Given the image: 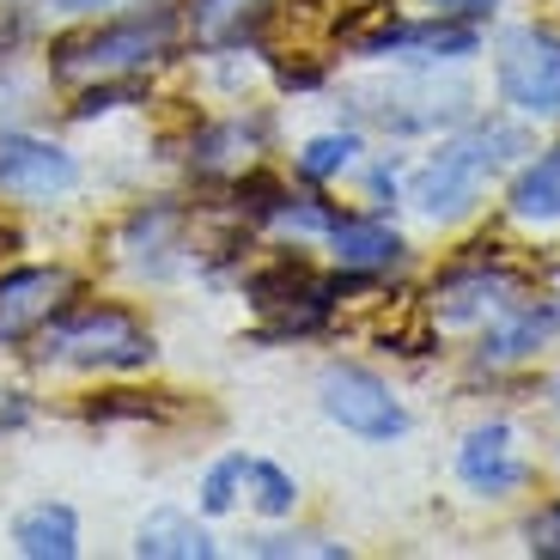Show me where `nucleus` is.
<instances>
[{
    "instance_id": "nucleus-25",
    "label": "nucleus",
    "mask_w": 560,
    "mask_h": 560,
    "mask_svg": "<svg viewBox=\"0 0 560 560\" xmlns=\"http://www.w3.org/2000/svg\"><path fill=\"white\" fill-rule=\"evenodd\" d=\"M49 7H61V13H98V7H110V0H49Z\"/></svg>"
},
{
    "instance_id": "nucleus-22",
    "label": "nucleus",
    "mask_w": 560,
    "mask_h": 560,
    "mask_svg": "<svg viewBox=\"0 0 560 560\" xmlns=\"http://www.w3.org/2000/svg\"><path fill=\"white\" fill-rule=\"evenodd\" d=\"M530 555H560V500L530 518Z\"/></svg>"
},
{
    "instance_id": "nucleus-5",
    "label": "nucleus",
    "mask_w": 560,
    "mask_h": 560,
    "mask_svg": "<svg viewBox=\"0 0 560 560\" xmlns=\"http://www.w3.org/2000/svg\"><path fill=\"white\" fill-rule=\"evenodd\" d=\"M317 402L341 433L372 439V445H390V439L408 433L402 396H396L378 372H365V365H329V372L317 378Z\"/></svg>"
},
{
    "instance_id": "nucleus-16",
    "label": "nucleus",
    "mask_w": 560,
    "mask_h": 560,
    "mask_svg": "<svg viewBox=\"0 0 560 560\" xmlns=\"http://www.w3.org/2000/svg\"><path fill=\"white\" fill-rule=\"evenodd\" d=\"M135 548L147 560H208L213 555V536H208V524H196V512H183V505H159V512L140 518Z\"/></svg>"
},
{
    "instance_id": "nucleus-18",
    "label": "nucleus",
    "mask_w": 560,
    "mask_h": 560,
    "mask_svg": "<svg viewBox=\"0 0 560 560\" xmlns=\"http://www.w3.org/2000/svg\"><path fill=\"white\" fill-rule=\"evenodd\" d=\"M244 481H250V457H244V451L213 457L208 469H201V512H208V518H225V512L238 505Z\"/></svg>"
},
{
    "instance_id": "nucleus-4",
    "label": "nucleus",
    "mask_w": 560,
    "mask_h": 560,
    "mask_svg": "<svg viewBox=\"0 0 560 560\" xmlns=\"http://www.w3.org/2000/svg\"><path fill=\"white\" fill-rule=\"evenodd\" d=\"M493 73H500V98L518 116H536V122L560 116V37L555 31H542V25L505 31Z\"/></svg>"
},
{
    "instance_id": "nucleus-21",
    "label": "nucleus",
    "mask_w": 560,
    "mask_h": 560,
    "mask_svg": "<svg viewBox=\"0 0 560 560\" xmlns=\"http://www.w3.org/2000/svg\"><path fill=\"white\" fill-rule=\"evenodd\" d=\"M250 555L262 560H280V555H317V560H341L348 542H323V536H256Z\"/></svg>"
},
{
    "instance_id": "nucleus-2",
    "label": "nucleus",
    "mask_w": 560,
    "mask_h": 560,
    "mask_svg": "<svg viewBox=\"0 0 560 560\" xmlns=\"http://www.w3.org/2000/svg\"><path fill=\"white\" fill-rule=\"evenodd\" d=\"M530 135L512 122H488V128H469V135H451L427 165L408 177V201H415L427 220H463L476 208V196L488 189V177L505 165L512 153H524Z\"/></svg>"
},
{
    "instance_id": "nucleus-3",
    "label": "nucleus",
    "mask_w": 560,
    "mask_h": 560,
    "mask_svg": "<svg viewBox=\"0 0 560 560\" xmlns=\"http://www.w3.org/2000/svg\"><path fill=\"white\" fill-rule=\"evenodd\" d=\"M37 353L49 365H73V372H140V365H153L159 341L128 305L85 299V305H68L61 317L43 323Z\"/></svg>"
},
{
    "instance_id": "nucleus-24",
    "label": "nucleus",
    "mask_w": 560,
    "mask_h": 560,
    "mask_svg": "<svg viewBox=\"0 0 560 560\" xmlns=\"http://www.w3.org/2000/svg\"><path fill=\"white\" fill-rule=\"evenodd\" d=\"M19 420H25V396L0 384V433H7V427H19Z\"/></svg>"
},
{
    "instance_id": "nucleus-13",
    "label": "nucleus",
    "mask_w": 560,
    "mask_h": 560,
    "mask_svg": "<svg viewBox=\"0 0 560 560\" xmlns=\"http://www.w3.org/2000/svg\"><path fill=\"white\" fill-rule=\"evenodd\" d=\"M323 238H329L336 262L353 268V275H384V268H396L408 256L402 232H396V225H384V220H365V213H336Z\"/></svg>"
},
{
    "instance_id": "nucleus-23",
    "label": "nucleus",
    "mask_w": 560,
    "mask_h": 560,
    "mask_svg": "<svg viewBox=\"0 0 560 560\" xmlns=\"http://www.w3.org/2000/svg\"><path fill=\"white\" fill-rule=\"evenodd\" d=\"M439 19H481L488 7H500V0H427Z\"/></svg>"
},
{
    "instance_id": "nucleus-11",
    "label": "nucleus",
    "mask_w": 560,
    "mask_h": 560,
    "mask_svg": "<svg viewBox=\"0 0 560 560\" xmlns=\"http://www.w3.org/2000/svg\"><path fill=\"white\" fill-rule=\"evenodd\" d=\"M262 135H268L262 116H225V122L196 128V140H189V171L213 177V183L244 177L256 165V153H262Z\"/></svg>"
},
{
    "instance_id": "nucleus-20",
    "label": "nucleus",
    "mask_w": 560,
    "mask_h": 560,
    "mask_svg": "<svg viewBox=\"0 0 560 560\" xmlns=\"http://www.w3.org/2000/svg\"><path fill=\"white\" fill-rule=\"evenodd\" d=\"M250 505L262 512V518H293V505H299V481L280 469V463H268V457H250Z\"/></svg>"
},
{
    "instance_id": "nucleus-19",
    "label": "nucleus",
    "mask_w": 560,
    "mask_h": 560,
    "mask_svg": "<svg viewBox=\"0 0 560 560\" xmlns=\"http://www.w3.org/2000/svg\"><path fill=\"white\" fill-rule=\"evenodd\" d=\"M353 153H360V135H353V128L317 135V140H305V153H299V177L305 183H336L341 171L353 165Z\"/></svg>"
},
{
    "instance_id": "nucleus-6",
    "label": "nucleus",
    "mask_w": 560,
    "mask_h": 560,
    "mask_svg": "<svg viewBox=\"0 0 560 560\" xmlns=\"http://www.w3.org/2000/svg\"><path fill=\"white\" fill-rule=\"evenodd\" d=\"M80 280L68 262H25L0 275V348H19V341H37V329L49 317L73 305Z\"/></svg>"
},
{
    "instance_id": "nucleus-26",
    "label": "nucleus",
    "mask_w": 560,
    "mask_h": 560,
    "mask_svg": "<svg viewBox=\"0 0 560 560\" xmlns=\"http://www.w3.org/2000/svg\"><path fill=\"white\" fill-rule=\"evenodd\" d=\"M548 390H555V402H560V378H555V384H548Z\"/></svg>"
},
{
    "instance_id": "nucleus-7",
    "label": "nucleus",
    "mask_w": 560,
    "mask_h": 560,
    "mask_svg": "<svg viewBox=\"0 0 560 560\" xmlns=\"http://www.w3.org/2000/svg\"><path fill=\"white\" fill-rule=\"evenodd\" d=\"M80 183V159L56 140L0 128V196L13 201H56Z\"/></svg>"
},
{
    "instance_id": "nucleus-10",
    "label": "nucleus",
    "mask_w": 560,
    "mask_h": 560,
    "mask_svg": "<svg viewBox=\"0 0 560 560\" xmlns=\"http://www.w3.org/2000/svg\"><path fill=\"white\" fill-rule=\"evenodd\" d=\"M457 476L463 488L488 493V500H500V493H518L524 488V457H518V433L505 427V420H488V427H476V433L463 439L457 451Z\"/></svg>"
},
{
    "instance_id": "nucleus-12",
    "label": "nucleus",
    "mask_w": 560,
    "mask_h": 560,
    "mask_svg": "<svg viewBox=\"0 0 560 560\" xmlns=\"http://www.w3.org/2000/svg\"><path fill=\"white\" fill-rule=\"evenodd\" d=\"M505 299H512V275L488 262H463L451 275L433 280V317L439 323H481V317H500Z\"/></svg>"
},
{
    "instance_id": "nucleus-9",
    "label": "nucleus",
    "mask_w": 560,
    "mask_h": 560,
    "mask_svg": "<svg viewBox=\"0 0 560 560\" xmlns=\"http://www.w3.org/2000/svg\"><path fill=\"white\" fill-rule=\"evenodd\" d=\"M183 250H189L183 244V208H165V201L135 208L122 225V238H116V256L147 280H171L183 268Z\"/></svg>"
},
{
    "instance_id": "nucleus-15",
    "label": "nucleus",
    "mask_w": 560,
    "mask_h": 560,
    "mask_svg": "<svg viewBox=\"0 0 560 560\" xmlns=\"http://www.w3.org/2000/svg\"><path fill=\"white\" fill-rule=\"evenodd\" d=\"M560 311L555 305H505L500 323H488V336H481V360L488 365H518L555 336Z\"/></svg>"
},
{
    "instance_id": "nucleus-8",
    "label": "nucleus",
    "mask_w": 560,
    "mask_h": 560,
    "mask_svg": "<svg viewBox=\"0 0 560 560\" xmlns=\"http://www.w3.org/2000/svg\"><path fill=\"white\" fill-rule=\"evenodd\" d=\"M365 110L378 116L396 135H420V128H439L451 116H463L469 104V85H439V80H390V85H365L360 92Z\"/></svg>"
},
{
    "instance_id": "nucleus-17",
    "label": "nucleus",
    "mask_w": 560,
    "mask_h": 560,
    "mask_svg": "<svg viewBox=\"0 0 560 560\" xmlns=\"http://www.w3.org/2000/svg\"><path fill=\"white\" fill-rule=\"evenodd\" d=\"M505 208L518 213V220H560V147H548V153H536L530 165L512 177V196H505Z\"/></svg>"
},
{
    "instance_id": "nucleus-14",
    "label": "nucleus",
    "mask_w": 560,
    "mask_h": 560,
    "mask_svg": "<svg viewBox=\"0 0 560 560\" xmlns=\"http://www.w3.org/2000/svg\"><path fill=\"white\" fill-rule=\"evenodd\" d=\"M13 548L25 560H73L80 555V512L61 500H37L13 518Z\"/></svg>"
},
{
    "instance_id": "nucleus-1",
    "label": "nucleus",
    "mask_w": 560,
    "mask_h": 560,
    "mask_svg": "<svg viewBox=\"0 0 560 560\" xmlns=\"http://www.w3.org/2000/svg\"><path fill=\"white\" fill-rule=\"evenodd\" d=\"M177 13H128L116 25H98L85 37H61L49 49V80L61 85H98V80H140V73L177 49Z\"/></svg>"
}]
</instances>
